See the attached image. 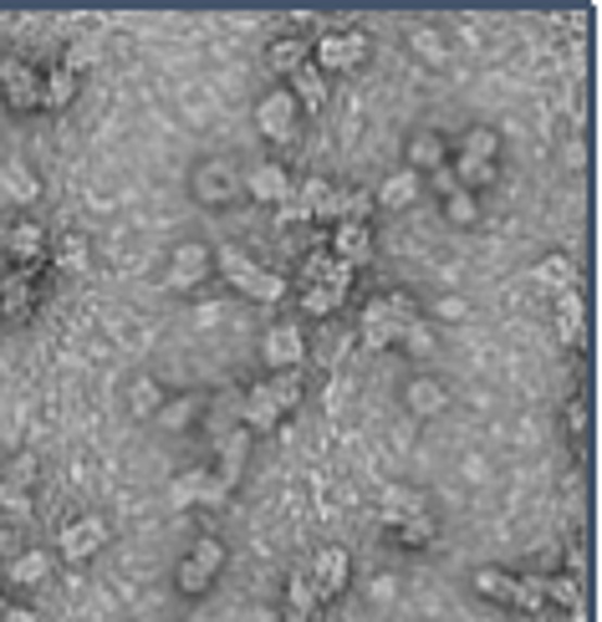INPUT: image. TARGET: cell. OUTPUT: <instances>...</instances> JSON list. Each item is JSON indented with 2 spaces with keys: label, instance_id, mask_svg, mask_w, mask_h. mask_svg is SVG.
Here are the masks:
<instances>
[{
  "label": "cell",
  "instance_id": "6da1fadb",
  "mask_svg": "<svg viewBox=\"0 0 602 622\" xmlns=\"http://www.w3.org/2000/svg\"><path fill=\"white\" fill-rule=\"evenodd\" d=\"M210 266L230 281L240 296H251V302H281L286 291H291V281L286 276H276V270H266V266H255L251 255L240 251V245H215L210 251Z\"/></svg>",
  "mask_w": 602,
  "mask_h": 622
},
{
  "label": "cell",
  "instance_id": "7a4b0ae2",
  "mask_svg": "<svg viewBox=\"0 0 602 622\" xmlns=\"http://www.w3.org/2000/svg\"><path fill=\"white\" fill-rule=\"evenodd\" d=\"M189 194H195L204 210H225V204H235L246 194V185H240V168H235L230 158H204V164H195V174H189Z\"/></svg>",
  "mask_w": 602,
  "mask_h": 622
},
{
  "label": "cell",
  "instance_id": "3957f363",
  "mask_svg": "<svg viewBox=\"0 0 602 622\" xmlns=\"http://www.w3.org/2000/svg\"><path fill=\"white\" fill-rule=\"evenodd\" d=\"M220 567H225V541H220V536H200V541H195V551L174 567V587L185 592V597H204V592L215 587Z\"/></svg>",
  "mask_w": 602,
  "mask_h": 622
},
{
  "label": "cell",
  "instance_id": "277c9868",
  "mask_svg": "<svg viewBox=\"0 0 602 622\" xmlns=\"http://www.w3.org/2000/svg\"><path fill=\"white\" fill-rule=\"evenodd\" d=\"M363 62H368V36L363 31H327L317 41V47H312V67L322 72V77H342V72H358L363 67Z\"/></svg>",
  "mask_w": 602,
  "mask_h": 622
},
{
  "label": "cell",
  "instance_id": "5b68a950",
  "mask_svg": "<svg viewBox=\"0 0 602 622\" xmlns=\"http://www.w3.org/2000/svg\"><path fill=\"white\" fill-rule=\"evenodd\" d=\"M108 541H113V525H108V516L87 510V516H77V521L62 525L57 551H62V561H87V556H98Z\"/></svg>",
  "mask_w": 602,
  "mask_h": 622
},
{
  "label": "cell",
  "instance_id": "8992f818",
  "mask_svg": "<svg viewBox=\"0 0 602 622\" xmlns=\"http://www.w3.org/2000/svg\"><path fill=\"white\" fill-rule=\"evenodd\" d=\"M255 128H261V138H271V143H291V138H297V128H301L297 98H291L286 87L266 92V98L255 102Z\"/></svg>",
  "mask_w": 602,
  "mask_h": 622
},
{
  "label": "cell",
  "instance_id": "52a82bcc",
  "mask_svg": "<svg viewBox=\"0 0 602 622\" xmlns=\"http://www.w3.org/2000/svg\"><path fill=\"white\" fill-rule=\"evenodd\" d=\"M306 582H312V592H317V602H333V597H342L352 582V556L348 546H322L317 556H312V567H306Z\"/></svg>",
  "mask_w": 602,
  "mask_h": 622
},
{
  "label": "cell",
  "instance_id": "ba28073f",
  "mask_svg": "<svg viewBox=\"0 0 602 622\" xmlns=\"http://www.w3.org/2000/svg\"><path fill=\"white\" fill-rule=\"evenodd\" d=\"M261 357L276 372H297L306 363V332H301V321H276L266 332V342H261Z\"/></svg>",
  "mask_w": 602,
  "mask_h": 622
},
{
  "label": "cell",
  "instance_id": "9c48e42d",
  "mask_svg": "<svg viewBox=\"0 0 602 622\" xmlns=\"http://www.w3.org/2000/svg\"><path fill=\"white\" fill-rule=\"evenodd\" d=\"M0 92L11 113H36L41 107V77L16 56H0Z\"/></svg>",
  "mask_w": 602,
  "mask_h": 622
},
{
  "label": "cell",
  "instance_id": "30bf717a",
  "mask_svg": "<svg viewBox=\"0 0 602 622\" xmlns=\"http://www.w3.org/2000/svg\"><path fill=\"white\" fill-rule=\"evenodd\" d=\"M240 185H246V194H251V200L276 204V210H281V204L291 200V194H297V179H291V168L276 164V158H266V164H255L251 174L240 179Z\"/></svg>",
  "mask_w": 602,
  "mask_h": 622
},
{
  "label": "cell",
  "instance_id": "8fae6325",
  "mask_svg": "<svg viewBox=\"0 0 602 622\" xmlns=\"http://www.w3.org/2000/svg\"><path fill=\"white\" fill-rule=\"evenodd\" d=\"M251 439H255V434H251V429H240V423H235L230 434H220V439H215V449H220V459H215V465H220L215 480H220L225 490L240 485V474H246V459H251Z\"/></svg>",
  "mask_w": 602,
  "mask_h": 622
},
{
  "label": "cell",
  "instance_id": "7c38bea8",
  "mask_svg": "<svg viewBox=\"0 0 602 622\" xmlns=\"http://www.w3.org/2000/svg\"><path fill=\"white\" fill-rule=\"evenodd\" d=\"M210 245H200V240H185V245H174V255H168V281L179 291H195L210 276Z\"/></svg>",
  "mask_w": 602,
  "mask_h": 622
},
{
  "label": "cell",
  "instance_id": "4fadbf2b",
  "mask_svg": "<svg viewBox=\"0 0 602 622\" xmlns=\"http://www.w3.org/2000/svg\"><path fill=\"white\" fill-rule=\"evenodd\" d=\"M327 255H337V261L352 266V270H363L373 261V230H368V225H333Z\"/></svg>",
  "mask_w": 602,
  "mask_h": 622
},
{
  "label": "cell",
  "instance_id": "5bb4252c",
  "mask_svg": "<svg viewBox=\"0 0 602 622\" xmlns=\"http://www.w3.org/2000/svg\"><path fill=\"white\" fill-rule=\"evenodd\" d=\"M352 276H358V270L342 266V261H337V255H327V251H312L306 261H301V287H333V291H342V296H348Z\"/></svg>",
  "mask_w": 602,
  "mask_h": 622
},
{
  "label": "cell",
  "instance_id": "9a60e30c",
  "mask_svg": "<svg viewBox=\"0 0 602 622\" xmlns=\"http://www.w3.org/2000/svg\"><path fill=\"white\" fill-rule=\"evenodd\" d=\"M36 270L41 266H16L5 281H0V317L5 321H26L32 317V281H36Z\"/></svg>",
  "mask_w": 602,
  "mask_h": 622
},
{
  "label": "cell",
  "instance_id": "2e32d148",
  "mask_svg": "<svg viewBox=\"0 0 602 622\" xmlns=\"http://www.w3.org/2000/svg\"><path fill=\"white\" fill-rule=\"evenodd\" d=\"M418 516H429V500L418 495V490H409V485H388L384 495H378V521L393 531V525H403V521H418Z\"/></svg>",
  "mask_w": 602,
  "mask_h": 622
},
{
  "label": "cell",
  "instance_id": "e0dca14e",
  "mask_svg": "<svg viewBox=\"0 0 602 622\" xmlns=\"http://www.w3.org/2000/svg\"><path fill=\"white\" fill-rule=\"evenodd\" d=\"M403 158H409L403 168H414L418 179H429L435 168L450 164V143H444L439 134H429V128H418V134L409 138V149H403Z\"/></svg>",
  "mask_w": 602,
  "mask_h": 622
},
{
  "label": "cell",
  "instance_id": "ac0fdd59",
  "mask_svg": "<svg viewBox=\"0 0 602 622\" xmlns=\"http://www.w3.org/2000/svg\"><path fill=\"white\" fill-rule=\"evenodd\" d=\"M393 332H399V321L388 317V302L373 296V302L363 306V321H358V342H363L368 353H388V347H393Z\"/></svg>",
  "mask_w": 602,
  "mask_h": 622
},
{
  "label": "cell",
  "instance_id": "d6986e66",
  "mask_svg": "<svg viewBox=\"0 0 602 622\" xmlns=\"http://www.w3.org/2000/svg\"><path fill=\"white\" fill-rule=\"evenodd\" d=\"M403 408L414 419H439L450 408V388L439 383V378H414V383H403Z\"/></svg>",
  "mask_w": 602,
  "mask_h": 622
},
{
  "label": "cell",
  "instance_id": "ffe728a7",
  "mask_svg": "<svg viewBox=\"0 0 602 622\" xmlns=\"http://www.w3.org/2000/svg\"><path fill=\"white\" fill-rule=\"evenodd\" d=\"M322 602L317 592H312V582H306V572H291L281 587V622H317Z\"/></svg>",
  "mask_w": 602,
  "mask_h": 622
},
{
  "label": "cell",
  "instance_id": "44dd1931",
  "mask_svg": "<svg viewBox=\"0 0 602 622\" xmlns=\"http://www.w3.org/2000/svg\"><path fill=\"white\" fill-rule=\"evenodd\" d=\"M281 423V414H276V404H271L266 383H251L246 393H240V429H251V434H271Z\"/></svg>",
  "mask_w": 602,
  "mask_h": 622
},
{
  "label": "cell",
  "instance_id": "7402d4cb",
  "mask_svg": "<svg viewBox=\"0 0 602 622\" xmlns=\"http://www.w3.org/2000/svg\"><path fill=\"white\" fill-rule=\"evenodd\" d=\"M306 62H312V47H306L301 36H276V41L266 47V67L276 72V77H286V82H291Z\"/></svg>",
  "mask_w": 602,
  "mask_h": 622
},
{
  "label": "cell",
  "instance_id": "603a6c76",
  "mask_svg": "<svg viewBox=\"0 0 602 622\" xmlns=\"http://www.w3.org/2000/svg\"><path fill=\"white\" fill-rule=\"evenodd\" d=\"M418 189H424V179H418L414 168H399V174H388L384 185H378L373 204H378V210H409V204L418 200Z\"/></svg>",
  "mask_w": 602,
  "mask_h": 622
},
{
  "label": "cell",
  "instance_id": "cb8c5ba5",
  "mask_svg": "<svg viewBox=\"0 0 602 622\" xmlns=\"http://www.w3.org/2000/svg\"><path fill=\"white\" fill-rule=\"evenodd\" d=\"M204 419V398L200 393H179V398H168L164 408H159V429H168V434H185V429H195V423Z\"/></svg>",
  "mask_w": 602,
  "mask_h": 622
},
{
  "label": "cell",
  "instance_id": "d4e9b609",
  "mask_svg": "<svg viewBox=\"0 0 602 622\" xmlns=\"http://www.w3.org/2000/svg\"><path fill=\"white\" fill-rule=\"evenodd\" d=\"M286 92L297 98L301 113H322V107H327V77H322V72L312 67V62H306V67H301L297 77L286 82Z\"/></svg>",
  "mask_w": 602,
  "mask_h": 622
},
{
  "label": "cell",
  "instance_id": "484cf974",
  "mask_svg": "<svg viewBox=\"0 0 602 622\" xmlns=\"http://www.w3.org/2000/svg\"><path fill=\"white\" fill-rule=\"evenodd\" d=\"M51 576V551H41V546H32V551H21L11 567H5V582L11 587H41Z\"/></svg>",
  "mask_w": 602,
  "mask_h": 622
},
{
  "label": "cell",
  "instance_id": "4316f807",
  "mask_svg": "<svg viewBox=\"0 0 602 622\" xmlns=\"http://www.w3.org/2000/svg\"><path fill=\"white\" fill-rule=\"evenodd\" d=\"M164 404H168V393L159 378H134V383H128V414H134V419L153 423Z\"/></svg>",
  "mask_w": 602,
  "mask_h": 622
},
{
  "label": "cell",
  "instance_id": "83f0119b",
  "mask_svg": "<svg viewBox=\"0 0 602 622\" xmlns=\"http://www.w3.org/2000/svg\"><path fill=\"white\" fill-rule=\"evenodd\" d=\"M531 276H536V287L552 291V296H562V291H577V266H572V255H547V261H541Z\"/></svg>",
  "mask_w": 602,
  "mask_h": 622
},
{
  "label": "cell",
  "instance_id": "f1b7e54d",
  "mask_svg": "<svg viewBox=\"0 0 602 622\" xmlns=\"http://www.w3.org/2000/svg\"><path fill=\"white\" fill-rule=\"evenodd\" d=\"M393 347H403L409 357H435L439 353V337H435V327L424 317H414V321H403L399 332H393Z\"/></svg>",
  "mask_w": 602,
  "mask_h": 622
},
{
  "label": "cell",
  "instance_id": "f546056e",
  "mask_svg": "<svg viewBox=\"0 0 602 622\" xmlns=\"http://www.w3.org/2000/svg\"><path fill=\"white\" fill-rule=\"evenodd\" d=\"M409 51H414L424 67H444L450 62V41L435 26H409Z\"/></svg>",
  "mask_w": 602,
  "mask_h": 622
},
{
  "label": "cell",
  "instance_id": "4dcf8cb0",
  "mask_svg": "<svg viewBox=\"0 0 602 622\" xmlns=\"http://www.w3.org/2000/svg\"><path fill=\"white\" fill-rule=\"evenodd\" d=\"M450 174H454V185L465 189V194H475V189H486V185H496V179H501V164H480V158H465V153H454Z\"/></svg>",
  "mask_w": 602,
  "mask_h": 622
},
{
  "label": "cell",
  "instance_id": "1f68e13d",
  "mask_svg": "<svg viewBox=\"0 0 602 622\" xmlns=\"http://www.w3.org/2000/svg\"><path fill=\"white\" fill-rule=\"evenodd\" d=\"M552 306H556V337L567 347H577L582 342V291H562Z\"/></svg>",
  "mask_w": 602,
  "mask_h": 622
},
{
  "label": "cell",
  "instance_id": "d6a6232c",
  "mask_svg": "<svg viewBox=\"0 0 602 622\" xmlns=\"http://www.w3.org/2000/svg\"><path fill=\"white\" fill-rule=\"evenodd\" d=\"M469 587L480 592L486 602H501V607H511V597H516V576H511V572H501V567H480V572L469 576Z\"/></svg>",
  "mask_w": 602,
  "mask_h": 622
},
{
  "label": "cell",
  "instance_id": "836d02e7",
  "mask_svg": "<svg viewBox=\"0 0 602 622\" xmlns=\"http://www.w3.org/2000/svg\"><path fill=\"white\" fill-rule=\"evenodd\" d=\"M5 251L16 255L21 266H41V251H47V236H41V225H16V230L5 236Z\"/></svg>",
  "mask_w": 602,
  "mask_h": 622
},
{
  "label": "cell",
  "instance_id": "e575fe53",
  "mask_svg": "<svg viewBox=\"0 0 602 622\" xmlns=\"http://www.w3.org/2000/svg\"><path fill=\"white\" fill-rule=\"evenodd\" d=\"M0 189H5L16 204H36V200H41V179H36L26 164H5V168H0Z\"/></svg>",
  "mask_w": 602,
  "mask_h": 622
},
{
  "label": "cell",
  "instance_id": "d590c367",
  "mask_svg": "<svg viewBox=\"0 0 602 622\" xmlns=\"http://www.w3.org/2000/svg\"><path fill=\"white\" fill-rule=\"evenodd\" d=\"M72 98H77V77L62 67H51L47 77H41V107H47V113H62V107H72Z\"/></svg>",
  "mask_w": 602,
  "mask_h": 622
},
{
  "label": "cell",
  "instance_id": "8d00e7d4",
  "mask_svg": "<svg viewBox=\"0 0 602 622\" xmlns=\"http://www.w3.org/2000/svg\"><path fill=\"white\" fill-rule=\"evenodd\" d=\"M460 153L480 158V164H501V134L496 128H465L460 134Z\"/></svg>",
  "mask_w": 602,
  "mask_h": 622
},
{
  "label": "cell",
  "instance_id": "74e56055",
  "mask_svg": "<svg viewBox=\"0 0 602 622\" xmlns=\"http://www.w3.org/2000/svg\"><path fill=\"white\" fill-rule=\"evenodd\" d=\"M204 480H210V470H204V465H189L185 474H174V480H168V500L179 505V510H189V505H200Z\"/></svg>",
  "mask_w": 602,
  "mask_h": 622
},
{
  "label": "cell",
  "instance_id": "f35d334b",
  "mask_svg": "<svg viewBox=\"0 0 602 622\" xmlns=\"http://www.w3.org/2000/svg\"><path fill=\"white\" fill-rule=\"evenodd\" d=\"M266 393H271V404H276V414H281V419H286V414H297L301 398H306L297 372H276V378H266Z\"/></svg>",
  "mask_w": 602,
  "mask_h": 622
},
{
  "label": "cell",
  "instance_id": "ab89813d",
  "mask_svg": "<svg viewBox=\"0 0 602 622\" xmlns=\"http://www.w3.org/2000/svg\"><path fill=\"white\" fill-rule=\"evenodd\" d=\"M521 618H541V607H547V576H516V597H511Z\"/></svg>",
  "mask_w": 602,
  "mask_h": 622
},
{
  "label": "cell",
  "instance_id": "60d3db41",
  "mask_svg": "<svg viewBox=\"0 0 602 622\" xmlns=\"http://www.w3.org/2000/svg\"><path fill=\"white\" fill-rule=\"evenodd\" d=\"M435 536H439L435 516H418V521L393 525V541H399L403 551H424V546H435Z\"/></svg>",
  "mask_w": 602,
  "mask_h": 622
},
{
  "label": "cell",
  "instance_id": "b9f144b4",
  "mask_svg": "<svg viewBox=\"0 0 602 622\" xmlns=\"http://www.w3.org/2000/svg\"><path fill=\"white\" fill-rule=\"evenodd\" d=\"M32 485H36V455H11L5 459L0 490H21V495H32Z\"/></svg>",
  "mask_w": 602,
  "mask_h": 622
},
{
  "label": "cell",
  "instance_id": "7bdbcfd3",
  "mask_svg": "<svg viewBox=\"0 0 602 622\" xmlns=\"http://www.w3.org/2000/svg\"><path fill=\"white\" fill-rule=\"evenodd\" d=\"M547 602L556 607H567L572 618H582V587H577V576H547Z\"/></svg>",
  "mask_w": 602,
  "mask_h": 622
},
{
  "label": "cell",
  "instance_id": "ee69618b",
  "mask_svg": "<svg viewBox=\"0 0 602 622\" xmlns=\"http://www.w3.org/2000/svg\"><path fill=\"white\" fill-rule=\"evenodd\" d=\"M444 219H450V225H460V230L480 225V200H475V194H465V189H454V194H444Z\"/></svg>",
  "mask_w": 602,
  "mask_h": 622
},
{
  "label": "cell",
  "instance_id": "f6af8a7d",
  "mask_svg": "<svg viewBox=\"0 0 602 622\" xmlns=\"http://www.w3.org/2000/svg\"><path fill=\"white\" fill-rule=\"evenodd\" d=\"M342 302H348V296L333 287H301V312H306V317H333Z\"/></svg>",
  "mask_w": 602,
  "mask_h": 622
},
{
  "label": "cell",
  "instance_id": "bcb514c9",
  "mask_svg": "<svg viewBox=\"0 0 602 622\" xmlns=\"http://www.w3.org/2000/svg\"><path fill=\"white\" fill-rule=\"evenodd\" d=\"M87 261H92V245H87V236L67 230V236L57 240V266H62V270H83Z\"/></svg>",
  "mask_w": 602,
  "mask_h": 622
},
{
  "label": "cell",
  "instance_id": "7dc6e473",
  "mask_svg": "<svg viewBox=\"0 0 602 622\" xmlns=\"http://www.w3.org/2000/svg\"><path fill=\"white\" fill-rule=\"evenodd\" d=\"M373 210H378V204H373L368 189H342V219H337V225H368Z\"/></svg>",
  "mask_w": 602,
  "mask_h": 622
},
{
  "label": "cell",
  "instance_id": "c3c4849f",
  "mask_svg": "<svg viewBox=\"0 0 602 622\" xmlns=\"http://www.w3.org/2000/svg\"><path fill=\"white\" fill-rule=\"evenodd\" d=\"M0 516H5V521H32V495H21V490H0Z\"/></svg>",
  "mask_w": 602,
  "mask_h": 622
},
{
  "label": "cell",
  "instance_id": "681fc988",
  "mask_svg": "<svg viewBox=\"0 0 602 622\" xmlns=\"http://www.w3.org/2000/svg\"><path fill=\"white\" fill-rule=\"evenodd\" d=\"M92 62H98V47H92V41H72L67 56H62V72H72V77H77V72L92 67Z\"/></svg>",
  "mask_w": 602,
  "mask_h": 622
},
{
  "label": "cell",
  "instance_id": "f907efd6",
  "mask_svg": "<svg viewBox=\"0 0 602 622\" xmlns=\"http://www.w3.org/2000/svg\"><path fill=\"white\" fill-rule=\"evenodd\" d=\"M587 419H592V408H587L582 398H567V408H562V423H567V434H572V439H582V434H587Z\"/></svg>",
  "mask_w": 602,
  "mask_h": 622
},
{
  "label": "cell",
  "instance_id": "816d5d0a",
  "mask_svg": "<svg viewBox=\"0 0 602 622\" xmlns=\"http://www.w3.org/2000/svg\"><path fill=\"white\" fill-rule=\"evenodd\" d=\"M225 500H230V490L220 485V480H215V470H210V480H204V495H200V505H204V510H215V505H225Z\"/></svg>",
  "mask_w": 602,
  "mask_h": 622
},
{
  "label": "cell",
  "instance_id": "f5cc1de1",
  "mask_svg": "<svg viewBox=\"0 0 602 622\" xmlns=\"http://www.w3.org/2000/svg\"><path fill=\"white\" fill-rule=\"evenodd\" d=\"M429 185H435L439 194H454V189H460V185H454V174H450V164L435 168V174H429Z\"/></svg>",
  "mask_w": 602,
  "mask_h": 622
},
{
  "label": "cell",
  "instance_id": "db71d44e",
  "mask_svg": "<svg viewBox=\"0 0 602 622\" xmlns=\"http://www.w3.org/2000/svg\"><path fill=\"white\" fill-rule=\"evenodd\" d=\"M5 622H41V618H36L32 607H16V602H11V612H5Z\"/></svg>",
  "mask_w": 602,
  "mask_h": 622
},
{
  "label": "cell",
  "instance_id": "11a10c76",
  "mask_svg": "<svg viewBox=\"0 0 602 622\" xmlns=\"http://www.w3.org/2000/svg\"><path fill=\"white\" fill-rule=\"evenodd\" d=\"M587 164V149L582 143H567V168H582Z\"/></svg>",
  "mask_w": 602,
  "mask_h": 622
},
{
  "label": "cell",
  "instance_id": "9f6ffc18",
  "mask_svg": "<svg viewBox=\"0 0 602 622\" xmlns=\"http://www.w3.org/2000/svg\"><path fill=\"white\" fill-rule=\"evenodd\" d=\"M439 317H450V321H460V317H465V302H439Z\"/></svg>",
  "mask_w": 602,
  "mask_h": 622
},
{
  "label": "cell",
  "instance_id": "6f0895ef",
  "mask_svg": "<svg viewBox=\"0 0 602 622\" xmlns=\"http://www.w3.org/2000/svg\"><path fill=\"white\" fill-rule=\"evenodd\" d=\"M5 612H11V597H5V592H0V622H5Z\"/></svg>",
  "mask_w": 602,
  "mask_h": 622
}]
</instances>
